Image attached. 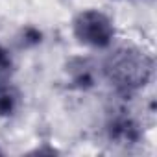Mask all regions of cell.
Wrapping results in <instances>:
<instances>
[{
	"label": "cell",
	"instance_id": "1",
	"mask_svg": "<svg viewBox=\"0 0 157 157\" xmlns=\"http://www.w3.org/2000/svg\"><path fill=\"white\" fill-rule=\"evenodd\" d=\"M153 57L140 46L124 44L115 48L102 63V74L120 96H133L153 78Z\"/></svg>",
	"mask_w": 157,
	"mask_h": 157
},
{
	"label": "cell",
	"instance_id": "2",
	"mask_svg": "<svg viewBox=\"0 0 157 157\" xmlns=\"http://www.w3.org/2000/svg\"><path fill=\"white\" fill-rule=\"evenodd\" d=\"M72 33L78 43L87 48L105 50L113 44L117 28L107 13L100 10H83L72 21Z\"/></svg>",
	"mask_w": 157,
	"mask_h": 157
},
{
	"label": "cell",
	"instance_id": "3",
	"mask_svg": "<svg viewBox=\"0 0 157 157\" xmlns=\"http://www.w3.org/2000/svg\"><path fill=\"white\" fill-rule=\"evenodd\" d=\"M107 129H109L111 139H117L120 142H133L139 139V126L133 122V118H129L126 115L115 117L109 122Z\"/></svg>",
	"mask_w": 157,
	"mask_h": 157
}]
</instances>
